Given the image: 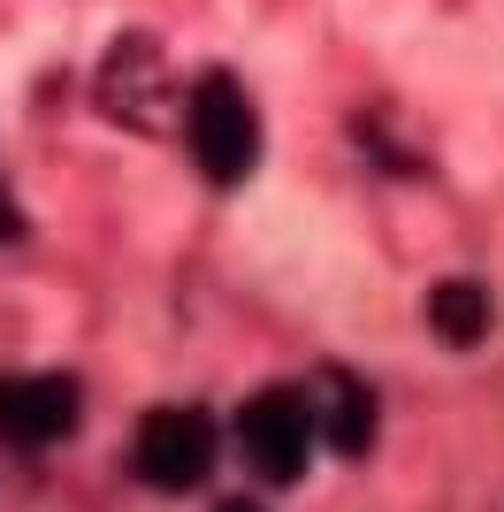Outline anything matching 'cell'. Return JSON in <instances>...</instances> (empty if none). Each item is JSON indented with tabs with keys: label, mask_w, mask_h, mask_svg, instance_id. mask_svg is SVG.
Here are the masks:
<instances>
[{
	"label": "cell",
	"mask_w": 504,
	"mask_h": 512,
	"mask_svg": "<svg viewBox=\"0 0 504 512\" xmlns=\"http://www.w3.org/2000/svg\"><path fill=\"white\" fill-rule=\"evenodd\" d=\"M237 444H245L252 474L275 482V490H291L298 474H306V451H314V413L298 390H252L245 413H237Z\"/></svg>",
	"instance_id": "obj_3"
},
{
	"label": "cell",
	"mask_w": 504,
	"mask_h": 512,
	"mask_svg": "<svg viewBox=\"0 0 504 512\" xmlns=\"http://www.w3.org/2000/svg\"><path fill=\"white\" fill-rule=\"evenodd\" d=\"M100 107L115 115L123 130H168V62H161V46L153 39H115L107 46V62H100Z\"/></svg>",
	"instance_id": "obj_4"
},
{
	"label": "cell",
	"mask_w": 504,
	"mask_h": 512,
	"mask_svg": "<svg viewBox=\"0 0 504 512\" xmlns=\"http://www.w3.org/2000/svg\"><path fill=\"white\" fill-rule=\"evenodd\" d=\"M184 138H191V161H199V176L214 192H237L252 176V161H260V115H252L245 85L230 69L199 77V92L184 100Z\"/></svg>",
	"instance_id": "obj_1"
},
{
	"label": "cell",
	"mask_w": 504,
	"mask_h": 512,
	"mask_svg": "<svg viewBox=\"0 0 504 512\" xmlns=\"http://www.w3.org/2000/svg\"><path fill=\"white\" fill-rule=\"evenodd\" d=\"M130 467H138V482L161 497H184L199 490L214 474V421L191 406H161L146 413V428H138V444H130Z\"/></svg>",
	"instance_id": "obj_2"
},
{
	"label": "cell",
	"mask_w": 504,
	"mask_h": 512,
	"mask_svg": "<svg viewBox=\"0 0 504 512\" xmlns=\"http://www.w3.org/2000/svg\"><path fill=\"white\" fill-rule=\"evenodd\" d=\"M489 321H497L489 283H474V276H443L436 291H428V329H436L443 344H459V352H474V344L489 337Z\"/></svg>",
	"instance_id": "obj_7"
},
{
	"label": "cell",
	"mask_w": 504,
	"mask_h": 512,
	"mask_svg": "<svg viewBox=\"0 0 504 512\" xmlns=\"http://www.w3.org/2000/svg\"><path fill=\"white\" fill-rule=\"evenodd\" d=\"M8 237H23V214L8 207V192H0V245H8Z\"/></svg>",
	"instance_id": "obj_8"
},
{
	"label": "cell",
	"mask_w": 504,
	"mask_h": 512,
	"mask_svg": "<svg viewBox=\"0 0 504 512\" xmlns=\"http://www.w3.org/2000/svg\"><path fill=\"white\" fill-rule=\"evenodd\" d=\"M214 512H260V497H230V505H214Z\"/></svg>",
	"instance_id": "obj_9"
},
{
	"label": "cell",
	"mask_w": 504,
	"mask_h": 512,
	"mask_svg": "<svg viewBox=\"0 0 504 512\" xmlns=\"http://www.w3.org/2000/svg\"><path fill=\"white\" fill-rule=\"evenodd\" d=\"M77 421H84V398L69 375H8L0 383V444L46 451V444H62Z\"/></svg>",
	"instance_id": "obj_5"
},
{
	"label": "cell",
	"mask_w": 504,
	"mask_h": 512,
	"mask_svg": "<svg viewBox=\"0 0 504 512\" xmlns=\"http://www.w3.org/2000/svg\"><path fill=\"white\" fill-rule=\"evenodd\" d=\"M306 413H314V436L336 451V459H359V451L375 444V390L359 383L352 367H321L314 398H306Z\"/></svg>",
	"instance_id": "obj_6"
}]
</instances>
